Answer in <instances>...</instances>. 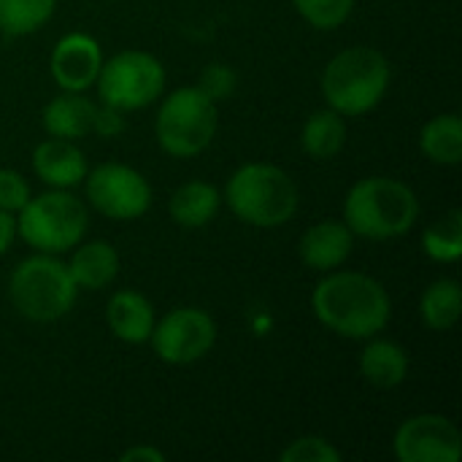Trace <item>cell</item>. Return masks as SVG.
Returning a JSON list of instances; mask_svg holds the SVG:
<instances>
[{
  "label": "cell",
  "instance_id": "26",
  "mask_svg": "<svg viewBox=\"0 0 462 462\" xmlns=\"http://www.w3.org/2000/svg\"><path fill=\"white\" fill-rule=\"evenodd\" d=\"M282 462H341V452L322 436H303L292 441L282 455Z\"/></svg>",
  "mask_w": 462,
  "mask_h": 462
},
{
  "label": "cell",
  "instance_id": "3",
  "mask_svg": "<svg viewBox=\"0 0 462 462\" xmlns=\"http://www.w3.org/2000/svg\"><path fill=\"white\" fill-rule=\"evenodd\" d=\"M390 89V62L374 46L338 51L322 73V95L341 116L374 111Z\"/></svg>",
  "mask_w": 462,
  "mask_h": 462
},
{
  "label": "cell",
  "instance_id": "16",
  "mask_svg": "<svg viewBox=\"0 0 462 462\" xmlns=\"http://www.w3.org/2000/svg\"><path fill=\"white\" fill-rule=\"evenodd\" d=\"M95 103L89 97H84L81 92H65L51 97L43 106V130L54 138H84L87 133H92V122H95Z\"/></svg>",
  "mask_w": 462,
  "mask_h": 462
},
{
  "label": "cell",
  "instance_id": "24",
  "mask_svg": "<svg viewBox=\"0 0 462 462\" xmlns=\"http://www.w3.org/2000/svg\"><path fill=\"white\" fill-rule=\"evenodd\" d=\"M422 246L436 263H455L462 257V214L455 208L422 233Z\"/></svg>",
  "mask_w": 462,
  "mask_h": 462
},
{
  "label": "cell",
  "instance_id": "17",
  "mask_svg": "<svg viewBox=\"0 0 462 462\" xmlns=\"http://www.w3.org/2000/svg\"><path fill=\"white\" fill-rule=\"evenodd\" d=\"M68 271H70L76 287L103 290L119 273V254L108 241H87L73 252Z\"/></svg>",
  "mask_w": 462,
  "mask_h": 462
},
{
  "label": "cell",
  "instance_id": "21",
  "mask_svg": "<svg viewBox=\"0 0 462 462\" xmlns=\"http://www.w3.org/2000/svg\"><path fill=\"white\" fill-rule=\"evenodd\" d=\"M422 152L439 165H457L462 160V119L457 114H441L422 127Z\"/></svg>",
  "mask_w": 462,
  "mask_h": 462
},
{
  "label": "cell",
  "instance_id": "12",
  "mask_svg": "<svg viewBox=\"0 0 462 462\" xmlns=\"http://www.w3.org/2000/svg\"><path fill=\"white\" fill-rule=\"evenodd\" d=\"M103 68V51L87 32H70L60 38L51 51V76L65 92H84L97 81Z\"/></svg>",
  "mask_w": 462,
  "mask_h": 462
},
{
  "label": "cell",
  "instance_id": "15",
  "mask_svg": "<svg viewBox=\"0 0 462 462\" xmlns=\"http://www.w3.org/2000/svg\"><path fill=\"white\" fill-rule=\"evenodd\" d=\"M106 319H108L111 333L119 341H125V344H143V341H149V336L154 330V322H157L152 303L143 295L133 292V290L114 292L108 298Z\"/></svg>",
  "mask_w": 462,
  "mask_h": 462
},
{
  "label": "cell",
  "instance_id": "20",
  "mask_svg": "<svg viewBox=\"0 0 462 462\" xmlns=\"http://www.w3.org/2000/svg\"><path fill=\"white\" fill-rule=\"evenodd\" d=\"M300 143L303 152L317 157V160H328L336 157L344 143H346V122L338 111H333L330 106L322 111H314L300 133Z\"/></svg>",
  "mask_w": 462,
  "mask_h": 462
},
{
  "label": "cell",
  "instance_id": "18",
  "mask_svg": "<svg viewBox=\"0 0 462 462\" xmlns=\"http://www.w3.org/2000/svg\"><path fill=\"white\" fill-rule=\"evenodd\" d=\"M219 206H222L219 189H217L214 184L198 181V179L181 184V187L173 192L171 203H168L173 222L181 225V227H189V230L206 227V225L217 217Z\"/></svg>",
  "mask_w": 462,
  "mask_h": 462
},
{
  "label": "cell",
  "instance_id": "22",
  "mask_svg": "<svg viewBox=\"0 0 462 462\" xmlns=\"http://www.w3.org/2000/svg\"><path fill=\"white\" fill-rule=\"evenodd\" d=\"M422 319L433 330H452L460 322L462 292L455 279H439L433 282L420 303Z\"/></svg>",
  "mask_w": 462,
  "mask_h": 462
},
{
  "label": "cell",
  "instance_id": "1",
  "mask_svg": "<svg viewBox=\"0 0 462 462\" xmlns=\"http://www.w3.org/2000/svg\"><path fill=\"white\" fill-rule=\"evenodd\" d=\"M317 319L344 338H374L390 322L393 303L387 290L365 273L336 271L311 295Z\"/></svg>",
  "mask_w": 462,
  "mask_h": 462
},
{
  "label": "cell",
  "instance_id": "5",
  "mask_svg": "<svg viewBox=\"0 0 462 462\" xmlns=\"http://www.w3.org/2000/svg\"><path fill=\"white\" fill-rule=\"evenodd\" d=\"M76 282L65 263L41 252L22 260L8 279V298L14 309L30 322L62 319L76 303Z\"/></svg>",
  "mask_w": 462,
  "mask_h": 462
},
{
  "label": "cell",
  "instance_id": "6",
  "mask_svg": "<svg viewBox=\"0 0 462 462\" xmlns=\"http://www.w3.org/2000/svg\"><path fill=\"white\" fill-rule=\"evenodd\" d=\"M87 206L68 189H51L30 198L19 208L16 233L38 252L60 254L73 249L87 233Z\"/></svg>",
  "mask_w": 462,
  "mask_h": 462
},
{
  "label": "cell",
  "instance_id": "7",
  "mask_svg": "<svg viewBox=\"0 0 462 462\" xmlns=\"http://www.w3.org/2000/svg\"><path fill=\"white\" fill-rule=\"evenodd\" d=\"M217 103L208 100L198 87L171 92L157 114V141L173 157L200 154L217 135Z\"/></svg>",
  "mask_w": 462,
  "mask_h": 462
},
{
  "label": "cell",
  "instance_id": "2",
  "mask_svg": "<svg viewBox=\"0 0 462 462\" xmlns=\"http://www.w3.org/2000/svg\"><path fill=\"white\" fill-rule=\"evenodd\" d=\"M420 200L414 189L393 176L360 179L344 203V222L355 236L387 241L409 233L417 225Z\"/></svg>",
  "mask_w": 462,
  "mask_h": 462
},
{
  "label": "cell",
  "instance_id": "27",
  "mask_svg": "<svg viewBox=\"0 0 462 462\" xmlns=\"http://www.w3.org/2000/svg\"><path fill=\"white\" fill-rule=\"evenodd\" d=\"M236 84H238V79H236V70H233L230 65H225V62H211V65H206V68L200 70V79H198L195 87H198L208 100L219 103V100H227V97L236 92Z\"/></svg>",
  "mask_w": 462,
  "mask_h": 462
},
{
  "label": "cell",
  "instance_id": "25",
  "mask_svg": "<svg viewBox=\"0 0 462 462\" xmlns=\"http://www.w3.org/2000/svg\"><path fill=\"white\" fill-rule=\"evenodd\" d=\"M300 16L317 30H333L344 24L355 8V0H292Z\"/></svg>",
  "mask_w": 462,
  "mask_h": 462
},
{
  "label": "cell",
  "instance_id": "10",
  "mask_svg": "<svg viewBox=\"0 0 462 462\" xmlns=\"http://www.w3.org/2000/svg\"><path fill=\"white\" fill-rule=\"evenodd\" d=\"M149 341L160 360L171 365H189L211 352L217 341V325L200 309H173L154 322Z\"/></svg>",
  "mask_w": 462,
  "mask_h": 462
},
{
  "label": "cell",
  "instance_id": "14",
  "mask_svg": "<svg viewBox=\"0 0 462 462\" xmlns=\"http://www.w3.org/2000/svg\"><path fill=\"white\" fill-rule=\"evenodd\" d=\"M355 246V233L346 222L325 219L309 227L300 238V260L314 271H333L341 268Z\"/></svg>",
  "mask_w": 462,
  "mask_h": 462
},
{
  "label": "cell",
  "instance_id": "13",
  "mask_svg": "<svg viewBox=\"0 0 462 462\" xmlns=\"http://www.w3.org/2000/svg\"><path fill=\"white\" fill-rule=\"evenodd\" d=\"M32 168L43 184L51 189H70L84 181L87 176V160L81 149L68 138H49L35 146Z\"/></svg>",
  "mask_w": 462,
  "mask_h": 462
},
{
  "label": "cell",
  "instance_id": "4",
  "mask_svg": "<svg viewBox=\"0 0 462 462\" xmlns=\"http://www.w3.org/2000/svg\"><path fill=\"white\" fill-rule=\"evenodd\" d=\"M225 200L230 211L246 225L279 227L298 211V187L282 168L268 162H249L230 176Z\"/></svg>",
  "mask_w": 462,
  "mask_h": 462
},
{
  "label": "cell",
  "instance_id": "29",
  "mask_svg": "<svg viewBox=\"0 0 462 462\" xmlns=\"http://www.w3.org/2000/svg\"><path fill=\"white\" fill-rule=\"evenodd\" d=\"M122 114H125V111L111 108V106L103 103V108H95L92 130H95L97 135H103V138H111V135L122 133V130H125V116H122Z\"/></svg>",
  "mask_w": 462,
  "mask_h": 462
},
{
  "label": "cell",
  "instance_id": "23",
  "mask_svg": "<svg viewBox=\"0 0 462 462\" xmlns=\"http://www.w3.org/2000/svg\"><path fill=\"white\" fill-rule=\"evenodd\" d=\"M57 8V0H0V32L22 38L41 30Z\"/></svg>",
  "mask_w": 462,
  "mask_h": 462
},
{
  "label": "cell",
  "instance_id": "9",
  "mask_svg": "<svg viewBox=\"0 0 462 462\" xmlns=\"http://www.w3.org/2000/svg\"><path fill=\"white\" fill-rule=\"evenodd\" d=\"M84 179L92 208L108 219H135L152 206L149 181L130 165L103 162Z\"/></svg>",
  "mask_w": 462,
  "mask_h": 462
},
{
  "label": "cell",
  "instance_id": "31",
  "mask_svg": "<svg viewBox=\"0 0 462 462\" xmlns=\"http://www.w3.org/2000/svg\"><path fill=\"white\" fill-rule=\"evenodd\" d=\"M14 236H16V219L11 217V211L0 208V254H5V249L11 246Z\"/></svg>",
  "mask_w": 462,
  "mask_h": 462
},
{
  "label": "cell",
  "instance_id": "19",
  "mask_svg": "<svg viewBox=\"0 0 462 462\" xmlns=\"http://www.w3.org/2000/svg\"><path fill=\"white\" fill-rule=\"evenodd\" d=\"M360 374L376 390H395L409 376V357L395 341H371L360 355Z\"/></svg>",
  "mask_w": 462,
  "mask_h": 462
},
{
  "label": "cell",
  "instance_id": "30",
  "mask_svg": "<svg viewBox=\"0 0 462 462\" xmlns=\"http://www.w3.org/2000/svg\"><path fill=\"white\" fill-rule=\"evenodd\" d=\"M165 455L157 449V447H149V444H141V447H133L122 455V462H162Z\"/></svg>",
  "mask_w": 462,
  "mask_h": 462
},
{
  "label": "cell",
  "instance_id": "11",
  "mask_svg": "<svg viewBox=\"0 0 462 462\" xmlns=\"http://www.w3.org/2000/svg\"><path fill=\"white\" fill-rule=\"evenodd\" d=\"M395 457L401 462H457L462 457L460 430L441 414L411 417L395 433Z\"/></svg>",
  "mask_w": 462,
  "mask_h": 462
},
{
  "label": "cell",
  "instance_id": "28",
  "mask_svg": "<svg viewBox=\"0 0 462 462\" xmlns=\"http://www.w3.org/2000/svg\"><path fill=\"white\" fill-rule=\"evenodd\" d=\"M30 200V187L22 173L0 168V208L3 211H19Z\"/></svg>",
  "mask_w": 462,
  "mask_h": 462
},
{
  "label": "cell",
  "instance_id": "8",
  "mask_svg": "<svg viewBox=\"0 0 462 462\" xmlns=\"http://www.w3.org/2000/svg\"><path fill=\"white\" fill-rule=\"evenodd\" d=\"M95 84L106 106L119 111H135L162 95L165 68L154 54L127 49L103 62Z\"/></svg>",
  "mask_w": 462,
  "mask_h": 462
}]
</instances>
